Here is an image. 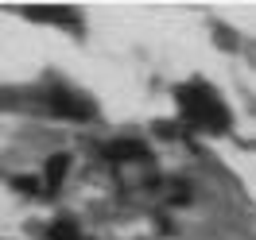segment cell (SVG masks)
Wrapping results in <instances>:
<instances>
[{"instance_id":"1","label":"cell","mask_w":256,"mask_h":240,"mask_svg":"<svg viewBox=\"0 0 256 240\" xmlns=\"http://www.w3.org/2000/svg\"><path fill=\"white\" fill-rule=\"evenodd\" d=\"M178 97V112H182V120L198 132H229L233 128V116L225 109V101L214 89H210L206 81H186V85H178L175 89Z\"/></svg>"},{"instance_id":"2","label":"cell","mask_w":256,"mask_h":240,"mask_svg":"<svg viewBox=\"0 0 256 240\" xmlns=\"http://www.w3.org/2000/svg\"><path fill=\"white\" fill-rule=\"evenodd\" d=\"M50 101H54V112H62V116H74V120H86V116L94 112L86 97H74L70 89H54V93H50Z\"/></svg>"},{"instance_id":"3","label":"cell","mask_w":256,"mask_h":240,"mask_svg":"<svg viewBox=\"0 0 256 240\" xmlns=\"http://www.w3.org/2000/svg\"><path fill=\"white\" fill-rule=\"evenodd\" d=\"M66 167H70V159H66V155H50V159H47V171H43V194H54L58 186H62Z\"/></svg>"},{"instance_id":"4","label":"cell","mask_w":256,"mask_h":240,"mask_svg":"<svg viewBox=\"0 0 256 240\" xmlns=\"http://www.w3.org/2000/svg\"><path fill=\"white\" fill-rule=\"evenodd\" d=\"M50 240H78V225L70 221V217L54 221V229H50Z\"/></svg>"}]
</instances>
